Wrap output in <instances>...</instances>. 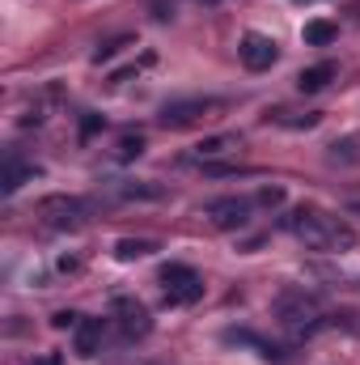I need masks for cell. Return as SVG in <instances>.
<instances>
[{
	"label": "cell",
	"instance_id": "obj_18",
	"mask_svg": "<svg viewBox=\"0 0 360 365\" xmlns=\"http://www.w3.org/2000/svg\"><path fill=\"white\" fill-rule=\"evenodd\" d=\"M331 162H335V166H339V162H344V166H352V162H360L356 140H335V145H331Z\"/></svg>",
	"mask_w": 360,
	"mask_h": 365
},
{
	"label": "cell",
	"instance_id": "obj_10",
	"mask_svg": "<svg viewBox=\"0 0 360 365\" xmlns=\"http://www.w3.org/2000/svg\"><path fill=\"white\" fill-rule=\"evenodd\" d=\"M102 336H106V323L102 319H81L77 331H73V353L77 357H93L102 349Z\"/></svg>",
	"mask_w": 360,
	"mask_h": 365
},
{
	"label": "cell",
	"instance_id": "obj_14",
	"mask_svg": "<svg viewBox=\"0 0 360 365\" xmlns=\"http://www.w3.org/2000/svg\"><path fill=\"white\" fill-rule=\"evenodd\" d=\"M301 38H305L309 47H327V43H335V38H339V26H335V21H327V17H314V21H305Z\"/></svg>",
	"mask_w": 360,
	"mask_h": 365
},
{
	"label": "cell",
	"instance_id": "obj_3",
	"mask_svg": "<svg viewBox=\"0 0 360 365\" xmlns=\"http://www.w3.org/2000/svg\"><path fill=\"white\" fill-rule=\"evenodd\" d=\"M162 289H166L170 306H195L203 297V276L191 264H166L162 268Z\"/></svg>",
	"mask_w": 360,
	"mask_h": 365
},
{
	"label": "cell",
	"instance_id": "obj_12",
	"mask_svg": "<svg viewBox=\"0 0 360 365\" xmlns=\"http://www.w3.org/2000/svg\"><path fill=\"white\" fill-rule=\"evenodd\" d=\"M335 73H339V68H335L331 60H322V64H314V68H305V73L297 77V90H301V93H318V90H327V86L335 81Z\"/></svg>",
	"mask_w": 360,
	"mask_h": 365
},
{
	"label": "cell",
	"instance_id": "obj_21",
	"mask_svg": "<svg viewBox=\"0 0 360 365\" xmlns=\"http://www.w3.org/2000/svg\"><path fill=\"white\" fill-rule=\"evenodd\" d=\"M97 128H102V115H85V119H81V140H90Z\"/></svg>",
	"mask_w": 360,
	"mask_h": 365
},
{
	"label": "cell",
	"instance_id": "obj_20",
	"mask_svg": "<svg viewBox=\"0 0 360 365\" xmlns=\"http://www.w3.org/2000/svg\"><path fill=\"white\" fill-rule=\"evenodd\" d=\"M77 323H81V314H73V310H60V314L51 319L55 331H77Z\"/></svg>",
	"mask_w": 360,
	"mask_h": 365
},
{
	"label": "cell",
	"instance_id": "obj_22",
	"mask_svg": "<svg viewBox=\"0 0 360 365\" xmlns=\"http://www.w3.org/2000/svg\"><path fill=\"white\" fill-rule=\"evenodd\" d=\"M34 365H60V357L51 353V357H38V361H34Z\"/></svg>",
	"mask_w": 360,
	"mask_h": 365
},
{
	"label": "cell",
	"instance_id": "obj_15",
	"mask_svg": "<svg viewBox=\"0 0 360 365\" xmlns=\"http://www.w3.org/2000/svg\"><path fill=\"white\" fill-rule=\"evenodd\" d=\"M157 251V242H149V238H123L119 247H115V255L123 259V264H132V259H144V255H153Z\"/></svg>",
	"mask_w": 360,
	"mask_h": 365
},
{
	"label": "cell",
	"instance_id": "obj_11",
	"mask_svg": "<svg viewBox=\"0 0 360 365\" xmlns=\"http://www.w3.org/2000/svg\"><path fill=\"white\" fill-rule=\"evenodd\" d=\"M110 195L115 200H162L166 187L162 182H140V179H119L110 182Z\"/></svg>",
	"mask_w": 360,
	"mask_h": 365
},
{
	"label": "cell",
	"instance_id": "obj_9",
	"mask_svg": "<svg viewBox=\"0 0 360 365\" xmlns=\"http://www.w3.org/2000/svg\"><path fill=\"white\" fill-rule=\"evenodd\" d=\"M242 149V136H233V132H221V136H208V140H199L182 162H191V166H212V162H221V158H229V153H238Z\"/></svg>",
	"mask_w": 360,
	"mask_h": 365
},
{
	"label": "cell",
	"instance_id": "obj_8",
	"mask_svg": "<svg viewBox=\"0 0 360 365\" xmlns=\"http://www.w3.org/2000/svg\"><path fill=\"white\" fill-rule=\"evenodd\" d=\"M238 56H242V64L250 68V73H268L271 64H275V56H280V47H275V38L268 34H242V43H238Z\"/></svg>",
	"mask_w": 360,
	"mask_h": 365
},
{
	"label": "cell",
	"instance_id": "obj_7",
	"mask_svg": "<svg viewBox=\"0 0 360 365\" xmlns=\"http://www.w3.org/2000/svg\"><path fill=\"white\" fill-rule=\"evenodd\" d=\"M110 314H115L123 340H140V336H149V327H153L149 310H144L136 297H115V302H110Z\"/></svg>",
	"mask_w": 360,
	"mask_h": 365
},
{
	"label": "cell",
	"instance_id": "obj_2",
	"mask_svg": "<svg viewBox=\"0 0 360 365\" xmlns=\"http://www.w3.org/2000/svg\"><path fill=\"white\" fill-rule=\"evenodd\" d=\"M271 314L292 331V336H314L318 327H322V302L314 297V293H305V289H280L275 293V302H271Z\"/></svg>",
	"mask_w": 360,
	"mask_h": 365
},
{
	"label": "cell",
	"instance_id": "obj_5",
	"mask_svg": "<svg viewBox=\"0 0 360 365\" xmlns=\"http://www.w3.org/2000/svg\"><path fill=\"white\" fill-rule=\"evenodd\" d=\"M221 106H225L221 98H182V102H166L162 115H157V123H162V128H191V123H199V119H212Z\"/></svg>",
	"mask_w": 360,
	"mask_h": 365
},
{
	"label": "cell",
	"instance_id": "obj_16",
	"mask_svg": "<svg viewBox=\"0 0 360 365\" xmlns=\"http://www.w3.org/2000/svg\"><path fill=\"white\" fill-rule=\"evenodd\" d=\"M132 43H136L132 34H119V38H110V43H102V47L93 51V64H106L110 56H119V51H123V47H132Z\"/></svg>",
	"mask_w": 360,
	"mask_h": 365
},
{
	"label": "cell",
	"instance_id": "obj_6",
	"mask_svg": "<svg viewBox=\"0 0 360 365\" xmlns=\"http://www.w3.org/2000/svg\"><path fill=\"white\" fill-rule=\"evenodd\" d=\"M250 208H255V200H246V195H221V200L203 204V217L216 230H242L250 221Z\"/></svg>",
	"mask_w": 360,
	"mask_h": 365
},
{
	"label": "cell",
	"instance_id": "obj_19",
	"mask_svg": "<svg viewBox=\"0 0 360 365\" xmlns=\"http://www.w3.org/2000/svg\"><path fill=\"white\" fill-rule=\"evenodd\" d=\"M255 204H263V208H280V204H284V187H263V191L255 195Z\"/></svg>",
	"mask_w": 360,
	"mask_h": 365
},
{
	"label": "cell",
	"instance_id": "obj_1",
	"mask_svg": "<svg viewBox=\"0 0 360 365\" xmlns=\"http://www.w3.org/2000/svg\"><path fill=\"white\" fill-rule=\"evenodd\" d=\"M284 230H292L309 251H322V255H344L356 247V230L322 208H297L284 217Z\"/></svg>",
	"mask_w": 360,
	"mask_h": 365
},
{
	"label": "cell",
	"instance_id": "obj_23",
	"mask_svg": "<svg viewBox=\"0 0 360 365\" xmlns=\"http://www.w3.org/2000/svg\"><path fill=\"white\" fill-rule=\"evenodd\" d=\"M195 4H221V0H195Z\"/></svg>",
	"mask_w": 360,
	"mask_h": 365
},
{
	"label": "cell",
	"instance_id": "obj_17",
	"mask_svg": "<svg viewBox=\"0 0 360 365\" xmlns=\"http://www.w3.org/2000/svg\"><path fill=\"white\" fill-rule=\"evenodd\" d=\"M140 153H144V136H119V145H115V158L119 162H132Z\"/></svg>",
	"mask_w": 360,
	"mask_h": 365
},
{
	"label": "cell",
	"instance_id": "obj_4",
	"mask_svg": "<svg viewBox=\"0 0 360 365\" xmlns=\"http://www.w3.org/2000/svg\"><path fill=\"white\" fill-rule=\"evenodd\" d=\"M38 217L55 230H81L90 221V204L77 195H47V200H38Z\"/></svg>",
	"mask_w": 360,
	"mask_h": 365
},
{
	"label": "cell",
	"instance_id": "obj_13",
	"mask_svg": "<svg viewBox=\"0 0 360 365\" xmlns=\"http://www.w3.org/2000/svg\"><path fill=\"white\" fill-rule=\"evenodd\" d=\"M38 175V166H30V162H17V158H4V175H0V191L4 195H13L21 182H30Z\"/></svg>",
	"mask_w": 360,
	"mask_h": 365
}]
</instances>
